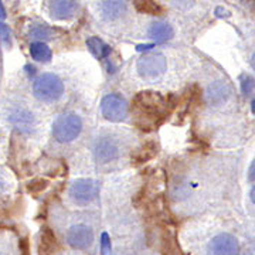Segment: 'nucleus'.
Masks as SVG:
<instances>
[{"mask_svg":"<svg viewBox=\"0 0 255 255\" xmlns=\"http://www.w3.org/2000/svg\"><path fill=\"white\" fill-rule=\"evenodd\" d=\"M133 110L140 129L157 127L167 114L164 98L159 92H139L133 100Z\"/></svg>","mask_w":255,"mask_h":255,"instance_id":"nucleus-1","label":"nucleus"},{"mask_svg":"<svg viewBox=\"0 0 255 255\" xmlns=\"http://www.w3.org/2000/svg\"><path fill=\"white\" fill-rule=\"evenodd\" d=\"M33 92L43 102H54L61 98L64 84L54 74H43L33 84Z\"/></svg>","mask_w":255,"mask_h":255,"instance_id":"nucleus-2","label":"nucleus"},{"mask_svg":"<svg viewBox=\"0 0 255 255\" xmlns=\"http://www.w3.org/2000/svg\"><path fill=\"white\" fill-rule=\"evenodd\" d=\"M82 130V121L75 114H63L53 124V135L61 143H68L77 139Z\"/></svg>","mask_w":255,"mask_h":255,"instance_id":"nucleus-3","label":"nucleus"},{"mask_svg":"<svg viewBox=\"0 0 255 255\" xmlns=\"http://www.w3.org/2000/svg\"><path fill=\"white\" fill-rule=\"evenodd\" d=\"M128 102L118 94H110L101 101V112L111 122H121L128 117Z\"/></svg>","mask_w":255,"mask_h":255,"instance_id":"nucleus-4","label":"nucleus"},{"mask_svg":"<svg viewBox=\"0 0 255 255\" xmlns=\"http://www.w3.org/2000/svg\"><path fill=\"white\" fill-rule=\"evenodd\" d=\"M137 73L145 80H155L166 71V57L163 54H146L137 60Z\"/></svg>","mask_w":255,"mask_h":255,"instance_id":"nucleus-5","label":"nucleus"},{"mask_svg":"<svg viewBox=\"0 0 255 255\" xmlns=\"http://www.w3.org/2000/svg\"><path fill=\"white\" fill-rule=\"evenodd\" d=\"M100 194V186L91 179H78L71 184L70 196L74 203L85 206L95 200Z\"/></svg>","mask_w":255,"mask_h":255,"instance_id":"nucleus-6","label":"nucleus"},{"mask_svg":"<svg viewBox=\"0 0 255 255\" xmlns=\"http://www.w3.org/2000/svg\"><path fill=\"white\" fill-rule=\"evenodd\" d=\"M92 241H94V233L88 226L84 224L73 226L67 233V243L74 250H87L88 247H91Z\"/></svg>","mask_w":255,"mask_h":255,"instance_id":"nucleus-7","label":"nucleus"},{"mask_svg":"<svg viewBox=\"0 0 255 255\" xmlns=\"http://www.w3.org/2000/svg\"><path fill=\"white\" fill-rule=\"evenodd\" d=\"M240 251V246H238L237 238L231 234H219L210 241L209 244V253L211 254H237Z\"/></svg>","mask_w":255,"mask_h":255,"instance_id":"nucleus-8","label":"nucleus"},{"mask_svg":"<svg viewBox=\"0 0 255 255\" xmlns=\"http://www.w3.org/2000/svg\"><path fill=\"white\" fill-rule=\"evenodd\" d=\"M98 10L104 20L115 21L127 14L128 0H100Z\"/></svg>","mask_w":255,"mask_h":255,"instance_id":"nucleus-9","label":"nucleus"},{"mask_svg":"<svg viewBox=\"0 0 255 255\" xmlns=\"http://www.w3.org/2000/svg\"><path fill=\"white\" fill-rule=\"evenodd\" d=\"M78 4L75 0H51L50 13L57 20H68L73 18L77 13Z\"/></svg>","mask_w":255,"mask_h":255,"instance_id":"nucleus-10","label":"nucleus"},{"mask_svg":"<svg viewBox=\"0 0 255 255\" xmlns=\"http://www.w3.org/2000/svg\"><path fill=\"white\" fill-rule=\"evenodd\" d=\"M119 153L118 145L115 143V140H112L111 137H104L98 140V143L95 146V156L97 159L102 163H108L111 160L117 159Z\"/></svg>","mask_w":255,"mask_h":255,"instance_id":"nucleus-11","label":"nucleus"},{"mask_svg":"<svg viewBox=\"0 0 255 255\" xmlns=\"http://www.w3.org/2000/svg\"><path fill=\"white\" fill-rule=\"evenodd\" d=\"M149 36L150 38H153L156 43H166L174 36L173 27L169 23L156 21L149 28Z\"/></svg>","mask_w":255,"mask_h":255,"instance_id":"nucleus-12","label":"nucleus"},{"mask_svg":"<svg viewBox=\"0 0 255 255\" xmlns=\"http://www.w3.org/2000/svg\"><path fill=\"white\" fill-rule=\"evenodd\" d=\"M87 47L90 48L92 54L95 55L98 60L107 58L111 54V47L108 44H105L101 38L98 37H91L87 40Z\"/></svg>","mask_w":255,"mask_h":255,"instance_id":"nucleus-13","label":"nucleus"},{"mask_svg":"<svg viewBox=\"0 0 255 255\" xmlns=\"http://www.w3.org/2000/svg\"><path fill=\"white\" fill-rule=\"evenodd\" d=\"M30 54L33 57V60L40 61V63H48L51 60V50L50 47L44 44L43 41H36L31 43L30 46Z\"/></svg>","mask_w":255,"mask_h":255,"instance_id":"nucleus-14","label":"nucleus"},{"mask_svg":"<svg viewBox=\"0 0 255 255\" xmlns=\"http://www.w3.org/2000/svg\"><path fill=\"white\" fill-rule=\"evenodd\" d=\"M230 95V90L226 82L219 81L217 84L211 85L209 90V100L213 104H220L223 101H226Z\"/></svg>","mask_w":255,"mask_h":255,"instance_id":"nucleus-15","label":"nucleus"},{"mask_svg":"<svg viewBox=\"0 0 255 255\" xmlns=\"http://www.w3.org/2000/svg\"><path fill=\"white\" fill-rule=\"evenodd\" d=\"M53 34V30L46 24H37L30 28V36L34 38H50Z\"/></svg>","mask_w":255,"mask_h":255,"instance_id":"nucleus-16","label":"nucleus"},{"mask_svg":"<svg viewBox=\"0 0 255 255\" xmlns=\"http://www.w3.org/2000/svg\"><path fill=\"white\" fill-rule=\"evenodd\" d=\"M0 43L4 44L6 47L11 46V33L10 28L0 21Z\"/></svg>","mask_w":255,"mask_h":255,"instance_id":"nucleus-17","label":"nucleus"},{"mask_svg":"<svg viewBox=\"0 0 255 255\" xmlns=\"http://www.w3.org/2000/svg\"><path fill=\"white\" fill-rule=\"evenodd\" d=\"M47 184H48V183H47L46 180H34V182H31L30 184H28V190L30 191H41L46 189Z\"/></svg>","mask_w":255,"mask_h":255,"instance_id":"nucleus-18","label":"nucleus"},{"mask_svg":"<svg viewBox=\"0 0 255 255\" xmlns=\"http://www.w3.org/2000/svg\"><path fill=\"white\" fill-rule=\"evenodd\" d=\"M111 251V241L110 237H108V234H102V253L104 254H108Z\"/></svg>","mask_w":255,"mask_h":255,"instance_id":"nucleus-19","label":"nucleus"},{"mask_svg":"<svg viewBox=\"0 0 255 255\" xmlns=\"http://www.w3.org/2000/svg\"><path fill=\"white\" fill-rule=\"evenodd\" d=\"M173 1L177 7H182V9H187L193 4V0H173Z\"/></svg>","mask_w":255,"mask_h":255,"instance_id":"nucleus-20","label":"nucleus"},{"mask_svg":"<svg viewBox=\"0 0 255 255\" xmlns=\"http://www.w3.org/2000/svg\"><path fill=\"white\" fill-rule=\"evenodd\" d=\"M4 17H6V11H4V7H3L1 1H0V20Z\"/></svg>","mask_w":255,"mask_h":255,"instance_id":"nucleus-21","label":"nucleus"},{"mask_svg":"<svg viewBox=\"0 0 255 255\" xmlns=\"http://www.w3.org/2000/svg\"><path fill=\"white\" fill-rule=\"evenodd\" d=\"M250 197H251V200H253V203L255 204V186L251 189V193H250Z\"/></svg>","mask_w":255,"mask_h":255,"instance_id":"nucleus-22","label":"nucleus"},{"mask_svg":"<svg viewBox=\"0 0 255 255\" xmlns=\"http://www.w3.org/2000/svg\"><path fill=\"white\" fill-rule=\"evenodd\" d=\"M251 67H253V70L255 71V53H254V55L251 57Z\"/></svg>","mask_w":255,"mask_h":255,"instance_id":"nucleus-23","label":"nucleus"},{"mask_svg":"<svg viewBox=\"0 0 255 255\" xmlns=\"http://www.w3.org/2000/svg\"><path fill=\"white\" fill-rule=\"evenodd\" d=\"M253 112H254V114H255V101H254V102H253Z\"/></svg>","mask_w":255,"mask_h":255,"instance_id":"nucleus-24","label":"nucleus"}]
</instances>
